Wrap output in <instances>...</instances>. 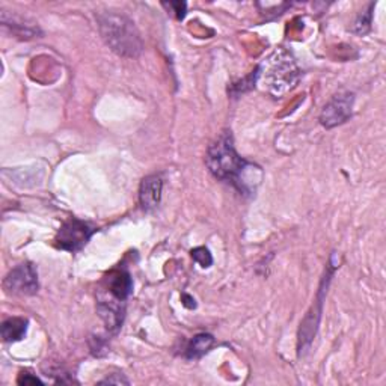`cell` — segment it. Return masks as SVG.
Here are the masks:
<instances>
[{"mask_svg": "<svg viewBox=\"0 0 386 386\" xmlns=\"http://www.w3.org/2000/svg\"><path fill=\"white\" fill-rule=\"evenodd\" d=\"M19 383L20 385H29V383L30 385H37V383L42 385V382L38 379V377H33L29 373H21L19 377Z\"/></svg>", "mask_w": 386, "mask_h": 386, "instance_id": "cell-14", "label": "cell"}, {"mask_svg": "<svg viewBox=\"0 0 386 386\" xmlns=\"http://www.w3.org/2000/svg\"><path fill=\"white\" fill-rule=\"evenodd\" d=\"M163 179L160 175H150L142 179L139 188V201L145 210L156 209L161 200Z\"/></svg>", "mask_w": 386, "mask_h": 386, "instance_id": "cell-8", "label": "cell"}, {"mask_svg": "<svg viewBox=\"0 0 386 386\" xmlns=\"http://www.w3.org/2000/svg\"><path fill=\"white\" fill-rule=\"evenodd\" d=\"M94 229L87 222L80 219L71 218L67 220L65 224L58 231L55 245L62 251L68 252H77L89 242V238L94 234Z\"/></svg>", "mask_w": 386, "mask_h": 386, "instance_id": "cell-3", "label": "cell"}, {"mask_svg": "<svg viewBox=\"0 0 386 386\" xmlns=\"http://www.w3.org/2000/svg\"><path fill=\"white\" fill-rule=\"evenodd\" d=\"M214 344V337L210 333H198V335L193 337V340L188 344L186 350V356L188 359H200L205 353H209V350Z\"/></svg>", "mask_w": 386, "mask_h": 386, "instance_id": "cell-10", "label": "cell"}, {"mask_svg": "<svg viewBox=\"0 0 386 386\" xmlns=\"http://www.w3.org/2000/svg\"><path fill=\"white\" fill-rule=\"evenodd\" d=\"M163 6L168 8V11L175 14L178 20L184 19V15H186V3L184 2H169V3H163Z\"/></svg>", "mask_w": 386, "mask_h": 386, "instance_id": "cell-13", "label": "cell"}, {"mask_svg": "<svg viewBox=\"0 0 386 386\" xmlns=\"http://www.w3.org/2000/svg\"><path fill=\"white\" fill-rule=\"evenodd\" d=\"M183 300H184V306L187 308H195L196 304H195V299H192L191 296H187V295H183Z\"/></svg>", "mask_w": 386, "mask_h": 386, "instance_id": "cell-16", "label": "cell"}, {"mask_svg": "<svg viewBox=\"0 0 386 386\" xmlns=\"http://www.w3.org/2000/svg\"><path fill=\"white\" fill-rule=\"evenodd\" d=\"M3 288L10 295L32 296L38 291V273L30 263L17 265L6 274Z\"/></svg>", "mask_w": 386, "mask_h": 386, "instance_id": "cell-4", "label": "cell"}, {"mask_svg": "<svg viewBox=\"0 0 386 386\" xmlns=\"http://www.w3.org/2000/svg\"><path fill=\"white\" fill-rule=\"evenodd\" d=\"M205 163H207L210 173L214 177L231 183L240 192L249 193L252 188H255L252 179H249L247 175L249 173L260 170V168L238 156L234 150L231 133L225 132L224 134H220L216 142L210 145Z\"/></svg>", "mask_w": 386, "mask_h": 386, "instance_id": "cell-1", "label": "cell"}, {"mask_svg": "<svg viewBox=\"0 0 386 386\" xmlns=\"http://www.w3.org/2000/svg\"><path fill=\"white\" fill-rule=\"evenodd\" d=\"M103 40L115 53L124 58H136L143 49L141 33L128 17L116 12H101L97 15Z\"/></svg>", "mask_w": 386, "mask_h": 386, "instance_id": "cell-2", "label": "cell"}, {"mask_svg": "<svg viewBox=\"0 0 386 386\" xmlns=\"http://www.w3.org/2000/svg\"><path fill=\"white\" fill-rule=\"evenodd\" d=\"M106 290L109 295H112L114 297L124 302L133 291V281L130 273L123 269H115L110 272L106 278Z\"/></svg>", "mask_w": 386, "mask_h": 386, "instance_id": "cell-7", "label": "cell"}, {"mask_svg": "<svg viewBox=\"0 0 386 386\" xmlns=\"http://www.w3.org/2000/svg\"><path fill=\"white\" fill-rule=\"evenodd\" d=\"M191 254H192V258L204 269L210 267L213 264V256L207 247H196V249H193Z\"/></svg>", "mask_w": 386, "mask_h": 386, "instance_id": "cell-11", "label": "cell"}, {"mask_svg": "<svg viewBox=\"0 0 386 386\" xmlns=\"http://www.w3.org/2000/svg\"><path fill=\"white\" fill-rule=\"evenodd\" d=\"M116 374H114V376H110V377H107V379H105V380H101L100 383L103 385V383H109V385H112V383H116V385H121V383H124V385H128L130 382H128L124 376H121V374H118V377H115Z\"/></svg>", "mask_w": 386, "mask_h": 386, "instance_id": "cell-15", "label": "cell"}, {"mask_svg": "<svg viewBox=\"0 0 386 386\" xmlns=\"http://www.w3.org/2000/svg\"><path fill=\"white\" fill-rule=\"evenodd\" d=\"M110 299H105L101 297L97 302V311L98 315L101 317V320L105 322L106 329L109 332H116L121 324L124 322V302L119 300L116 297H114L112 295H109Z\"/></svg>", "mask_w": 386, "mask_h": 386, "instance_id": "cell-6", "label": "cell"}, {"mask_svg": "<svg viewBox=\"0 0 386 386\" xmlns=\"http://www.w3.org/2000/svg\"><path fill=\"white\" fill-rule=\"evenodd\" d=\"M373 10V5L370 6V11ZM370 11H367V12H362L361 15L358 17V20L355 21V28H353V32L356 33H367L368 30H370V24H371V12Z\"/></svg>", "mask_w": 386, "mask_h": 386, "instance_id": "cell-12", "label": "cell"}, {"mask_svg": "<svg viewBox=\"0 0 386 386\" xmlns=\"http://www.w3.org/2000/svg\"><path fill=\"white\" fill-rule=\"evenodd\" d=\"M26 332H28V320L20 319V317L8 319L2 324V338L6 342H15L23 340Z\"/></svg>", "mask_w": 386, "mask_h": 386, "instance_id": "cell-9", "label": "cell"}, {"mask_svg": "<svg viewBox=\"0 0 386 386\" xmlns=\"http://www.w3.org/2000/svg\"><path fill=\"white\" fill-rule=\"evenodd\" d=\"M353 101H355V96L349 91L340 92L337 96H333V98L322 110L320 123L326 128H332L346 123L351 116Z\"/></svg>", "mask_w": 386, "mask_h": 386, "instance_id": "cell-5", "label": "cell"}]
</instances>
